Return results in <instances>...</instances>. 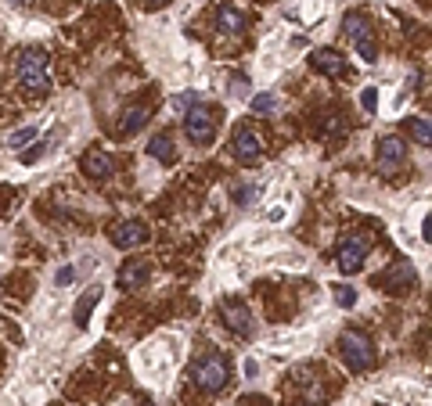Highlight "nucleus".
<instances>
[{"instance_id":"39448f33","label":"nucleus","mask_w":432,"mask_h":406,"mask_svg":"<svg viewBox=\"0 0 432 406\" xmlns=\"http://www.w3.org/2000/svg\"><path fill=\"white\" fill-rule=\"evenodd\" d=\"M367 238H360V234H350V238H342V245H339V252H335V263H339V270L342 273H357L360 266H364V259H367Z\"/></svg>"},{"instance_id":"b1692460","label":"nucleus","mask_w":432,"mask_h":406,"mask_svg":"<svg viewBox=\"0 0 432 406\" xmlns=\"http://www.w3.org/2000/svg\"><path fill=\"white\" fill-rule=\"evenodd\" d=\"M274 104H278V101H274V94H270V90L252 97V111H259V115H263V111H274Z\"/></svg>"},{"instance_id":"a211bd4d","label":"nucleus","mask_w":432,"mask_h":406,"mask_svg":"<svg viewBox=\"0 0 432 406\" xmlns=\"http://www.w3.org/2000/svg\"><path fill=\"white\" fill-rule=\"evenodd\" d=\"M342 29H346V36L353 40V43H360V40H371V22L364 18V15H346V22H342Z\"/></svg>"},{"instance_id":"9b49d317","label":"nucleus","mask_w":432,"mask_h":406,"mask_svg":"<svg viewBox=\"0 0 432 406\" xmlns=\"http://www.w3.org/2000/svg\"><path fill=\"white\" fill-rule=\"evenodd\" d=\"M407 158V144L400 137H382L378 141V169H396Z\"/></svg>"},{"instance_id":"cd10ccee","label":"nucleus","mask_w":432,"mask_h":406,"mask_svg":"<svg viewBox=\"0 0 432 406\" xmlns=\"http://www.w3.org/2000/svg\"><path fill=\"white\" fill-rule=\"evenodd\" d=\"M43 151H47V144H33V151H26V155H22V162H26V165H33V162H40V155H43Z\"/></svg>"},{"instance_id":"0eeeda50","label":"nucleus","mask_w":432,"mask_h":406,"mask_svg":"<svg viewBox=\"0 0 432 406\" xmlns=\"http://www.w3.org/2000/svg\"><path fill=\"white\" fill-rule=\"evenodd\" d=\"M220 317H224V324H227L234 334H252V313H249L245 302H234V299L220 302Z\"/></svg>"},{"instance_id":"f03ea898","label":"nucleus","mask_w":432,"mask_h":406,"mask_svg":"<svg viewBox=\"0 0 432 406\" xmlns=\"http://www.w3.org/2000/svg\"><path fill=\"white\" fill-rule=\"evenodd\" d=\"M184 130H188V141L195 144H209L216 137V130H220V108L212 104H191L188 115H184Z\"/></svg>"},{"instance_id":"5701e85b","label":"nucleus","mask_w":432,"mask_h":406,"mask_svg":"<svg viewBox=\"0 0 432 406\" xmlns=\"http://www.w3.org/2000/svg\"><path fill=\"white\" fill-rule=\"evenodd\" d=\"M36 137V126H22V130H15L11 137H8V148H22V144H29Z\"/></svg>"},{"instance_id":"7c9ffc66","label":"nucleus","mask_w":432,"mask_h":406,"mask_svg":"<svg viewBox=\"0 0 432 406\" xmlns=\"http://www.w3.org/2000/svg\"><path fill=\"white\" fill-rule=\"evenodd\" d=\"M148 4H166V0H148Z\"/></svg>"},{"instance_id":"2eb2a0df","label":"nucleus","mask_w":432,"mask_h":406,"mask_svg":"<svg viewBox=\"0 0 432 406\" xmlns=\"http://www.w3.org/2000/svg\"><path fill=\"white\" fill-rule=\"evenodd\" d=\"M216 33H224V36H238L245 33V15L231 4H224L220 11H216Z\"/></svg>"},{"instance_id":"f257e3e1","label":"nucleus","mask_w":432,"mask_h":406,"mask_svg":"<svg viewBox=\"0 0 432 406\" xmlns=\"http://www.w3.org/2000/svg\"><path fill=\"white\" fill-rule=\"evenodd\" d=\"M18 83L33 94H47L50 90V72H47V50L43 47H26L18 54Z\"/></svg>"},{"instance_id":"7ed1b4c3","label":"nucleus","mask_w":432,"mask_h":406,"mask_svg":"<svg viewBox=\"0 0 432 406\" xmlns=\"http://www.w3.org/2000/svg\"><path fill=\"white\" fill-rule=\"evenodd\" d=\"M339 353H342L346 367L357 371V374L374 367V341L367 334H360V331H342L339 334Z\"/></svg>"},{"instance_id":"1a4fd4ad","label":"nucleus","mask_w":432,"mask_h":406,"mask_svg":"<svg viewBox=\"0 0 432 406\" xmlns=\"http://www.w3.org/2000/svg\"><path fill=\"white\" fill-rule=\"evenodd\" d=\"M148 277H151V263L148 259H134V263H123L116 284L123 287V292H134V287H144L148 284Z\"/></svg>"},{"instance_id":"2f4dec72","label":"nucleus","mask_w":432,"mask_h":406,"mask_svg":"<svg viewBox=\"0 0 432 406\" xmlns=\"http://www.w3.org/2000/svg\"><path fill=\"white\" fill-rule=\"evenodd\" d=\"M15 4H22V0H15Z\"/></svg>"},{"instance_id":"ddd939ff","label":"nucleus","mask_w":432,"mask_h":406,"mask_svg":"<svg viewBox=\"0 0 432 406\" xmlns=\"http://www.w3.org/2000/svg\"><path fill=\"white\" fill-rule=\"evenodd\" d=\"M414 280H418V270H414L411 263H396V266L386 270V277H382V284H389V292H411Z\"/></svg>"},{"instance_id":"c756f323","label":"nucleus","mask_w":432,"mask_h":406,"mask_svg":"<svg viewBox=\"0 0 432 406\" xmlns=\"http://www.w3.org/2000/svg\"><path fill=\"white\" fill-rule=\"evenodd\" d=\"M242 374H245V378H256V374H259V363H256V360L249 356V360L242 363Z\"/></svg>"},{"instance_id":"a878e982","label":"nucleus","mask_w":432,"mask_h":406,"mask_svg":"<svg viewBox=\"0 0 432 406\" xmlns=\"http://www.w3.org/2000/svg\"><path fill=\"white\" fill-rule=\"evenodd\" d=\"M231 94H234V97H249V94H252V83H249L245 76H234V79H231Z\"/></svg>"},{"instance_id":"c85d7f7f","label":"nucleus","mask_w":432,"mask_h":406,"mask_svg":"<svg viewBox=\"0 0 432 406\" xmlns=\"http://www.w3.org/2000/svg\"><path fill=\"white\" fill-rule=\"evenodd\" d=\"M266 219H270V223H281V219H285V205H270V209H266Z\"/></svg>"},{"instance_id":"412c9836","label":"nucleus","mask_w":432,"mask_h":406,"mask_svg":"<svg viewBox=\"0 0 432 406\" xmlns=\"http://www.w3.org/2000/svg\"><path fill=\"white\" fill-rule=\"evenodd\" d=\"M357 54H360L364 65H374V62H378V43H374V40H360V43H357Z\"/></svg>"},{"instance_id":"20e7f679","label":"nucleus","mask_w":432,"mask_h":406,"mask_svg":"<svg viewBox=\"0 0 432 406\" xmlns=\"http://www.w3.org/2000/svg\"><path fill=\"white\" fill-rule=\"evenodd\" d=\"M191 378H195V385H198L202 392H224V388H227V360L216 356V353H209V356L195 360Z\"/></svg>"},{"instance_id":"aec40b11","label":"nucleus","mask_w":432,"mask_h":406,"mask_svg":"<svg viewBox=\"0 0 432 406\" xmlns=\"http://www.w3.org/2000/svg\"><path fill=\"white\" fill-rule=\"evenodd\" d=\"M332 292H335V302H339L342 309H353V306H357V292H353L350 284H339V287H332Z\"/></svg>"},{"instance_id":"6ab92c4d","label":"nucleus","mask_w":432,"mask_h":406,"mask_svg":"<svg viewBox=\"0 0 432 406\" xmlns=\"http://www.w3.org/2000/svg\"><path fill=\"white\" fill-rule=\"evenodd\" d=\"M407 126H411V137H414L421 148H428V144H432V126H428L425 115H414V119H407Z\"/></svg>"},{"instance_id":"bb28decb","label":"nucleus","mask_w":432,"mask_h":406,"mask_svg":"<svg viewBox=\"0 0 432 406\" xmlns=\"http://www.w3.org/2000/svg\"><path fill=\"white\" fill-rule=\"evenodd\" d=\"M360 104H364V111H378V90L367 87V90L360 94Z\"/></svg>"},{"instance_id":"6e6552de","label":"nucleus","mask_w":432,"mask_h":406,"mask_svg":"<svg viewBox=\"0 0 432 406\" xmlns=\"http://www.w3.org/2000/svg\"><path fill=\"white\" fill-rule=\"evenodd\" d=\"M83 172H87L90 180H108L116 172V158L108 155V151H101V148H90L83 155Z\"/></svg>"},{"instance_id":"f3484780","label":"nucleus","mask_w":432,"mask_h":406,"mask_svg":"<svg viewBox=\"0 0 432 406\" xmlns=\"http://www.w3.org/2000/svg\"><path fill=\"white\" fill-rule=\"evenodd\" d=\"M148 155H151V158H158L162 165H173V162H177L173 141H170L166 133H158V137H151V144H148Z\"/></svg>"},{"instance_id":"f8f14e48","label":"nucleus","mask_w":432,"mask_h":406,"mask_svg":"<svg viewBox=\"0 0 432 406\" xmlns=\"http://www.w3.org/2000/svg\"><path fill=\"white\" fill-rule=\"evenodd\" d=\"M101 295H104V287H101V284H90L87 292L80 295V302H76V309H72L76 327H87V324H90V313L101 306Z\"/></svg>"},{"instance_id":"423d86ee","label":"nucleus","mask_w":432,"mask_h":406,"mask_svg":"<svg viewBox=\"0 0 432 406\" xmlns=\"http://www.w3.org/2000/svg\"><path fill=\"white\" fill-rule=\"evenodd\" d=\"M148 238H151V234H148V226H144L141 219H119V223L112 226V245L123 248V252L148 245Z\"/></svg>"},{"instance_id":"4be33fe9","label":"nucleus","mask_w":432,"mask_h":406,"mask_svg":"<svg viewBox=\"0 0 432 406\" xmlns=\"http://www.w3.org/2000/svg\"><path fill=\"white\" fill-rule=\"evenodd\" d=\"M256 198H259V187H252V184H249V187H234V205L249 209Z\"/></svg>"},{"instance_id":"9d476101","label":"nucleus","mask_w":432,"mask_h":406,"mask_svg":"<svg viewBox=\"0 0 432 406\" xmlns=\"http://www.w3.org/2000/svg\"><path fill=\"white\" fill-rule=\"evenodd\" d=\"M310 65L320 72V76H342L346 72V62H342V54L332 50V47H320L310 54Z\"/></svg>"},{"instance_id":"4468645a","label":"nucleus","mask_w":432,"mask_h":406,"mask_svg":"<svg viewBox=\"0 0 432 406\" xmlns=\"http://www.w3.org/2000/svg\"><path fill=\"white\" fill-rule=\"evenodd\" d=\"M231 148H234V155H238L242 162H259V155H263V141H259L252 130H238Z\"/></svg>"},{"instance_id":"393cba45","label":"nucleus","mask_w":432,"mask_h":406,"mask_svg":"<svg viewBox=\"0 0 432 406\" xmlns=\"http://www.w3.org/2000/svg\"><path fill=\"white\" fill-rule=\"evenodd\" d=\"M76 277H80V270H76V266H62L58 273H54V284H58V287H65V284H72Z\"/></svg>"},{"instance_id":"dca6fc26","label":"nucleus","mask_w":432,"mask_h":406,"mask_svg":"<svg viewBox=\"0 0 432 406\" xmlns=\"http://www.w3.org/2000/svg\"><path fill=\"white\" fill-rule=\"evenodd\" d=\"M148 115H151L148 104H134V108H126V111H123V119H119V126H116L119 137H134V133L148 123Z\"/></svg>"}]
</instances>
